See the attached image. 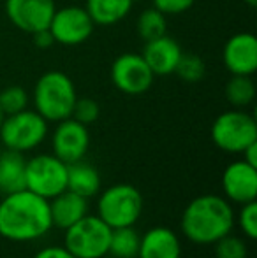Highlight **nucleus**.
I'll return each instance as SVG.
<instances>
[{
    "mask_svg": "<svg viewBox=\"0 0 257 258\" xmlns=\"http://www.w3.org/2000/svg\"><path fill=\"white\" fill-rule=\"evenodd\" d=\"M53 228L46 199L23 188L2 195L0 201V237L11 242H34Z\"/></svg>",
    "mask_w": 257,
    "mask_h": 258,
    "instance_id": "nucleus-1",
    "label": "nucleus"
},
{
    "mask_svg": "<svg viewBox=\"0 0 257 258\" xmlns=\"http://www.w3.org/2000/svg\"><path fill=\"white\" fill-rule=\"evenodd\" d=\"M234 207L222 195H199L183 209L180 228L190 242L213 246L234 228Z\"/></svg>",
    "mask_w": 257,
    "mask_h": 258,
    "instance_id": "nucleus-2",
    "label": "nucleus"
},
{
    "mask_svg": "<svg viewBox=\"0 0 257 258\" xmlns=\"http://www.w3.org/2000/svg\"><path fill=\"white\" fill-rule=\"evenodd\" d=\"M34 107L46 121H62L71 118L78 100L72 79L65 72L48 71L34 86Z\"/></svg>",
    "mask_w": 257,
    "mask_h": 258,
    "instance_id": "nucleus-3",
    "label": "nucleus"
},
{
    "mask_svg": "<svg viewBox=\"0 0 257 258\" xmlns=\"http://www.w3.org/2000/svg\"><path fill=\"white\" fill-rule=\"evenodd\" d=\"M143 207L141 191L132 184L120 183L99 191L97 216L111 228L134 227L143 214Z\"/></svg>",
    "mask_w": 257,
    "mask_h": 258,
    "instance_id": "nucleus-4",
    "label": "nucleus"
},
{
    "mask_svg": "<svg viewBox=\"0 0 257 258\" xmlns=\"http://www.w3.org/2000/svg\"><path fill=\"white\" fill-rule=\"evenodd\" d=\"M48 136V121L37 111L23 109L14 114L4 116L0 125L2 148L18 153H27L44 143Z\"/></svg>",
    "mask_w": 257,
    "mask_h": 258,
    "instance_id": "nucleus-5",
    "label": "nucleus"
},
{
    "mask_svg": "<svg viewBox=\"0 0 257 258\" xmlns=\"http://www.w3.org/2000/svg\"><path fill=\"white\" fill-rule=\"evenodd\" d=\"M212 141L226 153L241 155L245 148L257 143L255 118L243 109L222 112L212 125Z\"/></svg>",
    "mask_w": 257,
    "mask_h": 258,
    "instance_id": "nucleus-6",
    "label": "nucleus"
},
{
    "mask_svg": "<svg viewBox=\"0 0 257 258\" xmlns=\"http://www.w3.org/2000/svg\"><path fill=\"white\" fill-rule=\"evenodd\" d=\"M64 232V248L76 258H104L110 251L113 228L97 214H86Z\"/></svg>",
    "mask_w": 257,
    "mask_h": 258,
    "instance_id": "nucleus-7",
    "label": "nucleus"
},
{
    "mask_svg": "<svg viewBox=\"0 0 257 258\" xmlns=\"http://www.w3.org/2000/svg\"><path fill=\"white\" fill-rule=\"evenodd\" d=\"M25 188L46 201L57 197L67 190V163L53 153L32 156L25 165Z\"/></svg>",
    "mask_w": 257,
    "mask_h": 258,
    "instance_id": "nucleus-8",
    "label": "nucleus"
},
{
    "mask_svg": "<svg viewBox=\"0 0 257 258\" xmlns=\"http://www.w3.org/2000/svg\"><path fill=\"white\" fill-rule=\"evenodd\" d=\"M111 83L125 95H141L153 85V72L141 53H122L111 63Z\"/></svg>",
    "mask_w": 257,
    "mask_h": 258,
    "instance_id": "nucleus-9",
    "label": "nucleus"
},
{
    "mask_svg": "<svg viewBox=\"0 0 257 258\" xmlns=\"http://www.w3.org/2000/svg\"><path fill=\"white\" fill-rule=\"evenodd\" d=\"M93 27L95 23L85 7L67 6L55 11L48 28L55 37L57 44L79 46L92 37Z\"/></svg>",
    "mask_w": 257,
    "mask_h": 258,
    "instance_id": "nucleus-10",
    "label": "nucleus"
},
{
    "mask_svg": "<svg viewBox=\"0 0 257 258\" xmlns=\"http://www.w3.org/2000/svg\"><path fill=\"white\" fill-rule=\"evenodd\" d=\"M90 146L88 126L76 121L74 118H65L57 123L52 136V150L62 162L74 163L85 158Z\"/></svg>",
    "mask_w": 257,
    "mask_h": 258,
    "instance_id": "nucleus-11",
    "label": "nucleus"
},
{
    "mask_svg": "<svg viewBox=\"0 0 257 258\" xmlns=\"http://www.w3.org/2000/svg\"><path fill=\"white\" fill-rule=\"evenodd\" d=\"M220 186L222 197L231 204L243 206L247 202H254L257 199V167L245 160L231 162L224 169Z\"/></svg>",
    "mask_w": 257,
    "mask_h": 258,
    "instance_id": "nucleus-12",
    "label": "nucleus"
},
{
    "mask_svg": "<svg viewBox=\"0 0 257 258\" xmlns=\"http://www.w3.org/2000/svg\"><path fill=\"white\" fill-rule=\"evenodd\" d=\"M55 11V0H6L7 18L25 34L48 28Z\"/></svg>",
    "mask_w": 257,
    "mask_h": 258,
    "instance_id": "nucleus-13",
    "label": "nucleus"
},
{
    "mask_svg": "<svg viewBox=\"0 0 257 258\" xmlns=\"http://www.w3.org/2000/svg\"><path fill=\"white\" fill-rule=\"evenodd\" d=\"M222 61L231 76H254L257 71V37L250 32L234 34L224 44Z\"/></svg>",
    "mask_w": 257,
    "mask_h": 258,
    "instance_id": "nucleus-14",
    "label": "nucleus"
},
{
    "mask_svg": "<svg viewBox=\"0 0 257 258\" xmlns=\"http://www.w3.org/2000/svg\"><path fill=\"white\" fill-rule=\"evenodd\" d=\"M182 53V48L175 39L168 37V35H161V37L144 42L141 56L144 58L153 76L164 78V76L175 74L176 63H178Z\"/></svg>",
    "mask_w": 257,
    "mask_h": 258,
    "instance_id": "nucleus-15",
    "label": "nucleus"
},
{
    "mask_svg": "<svg viewBox=\"0 0 257 258\" xmlns=\"http://www.w3.org/2000/svg\"><path fill=\"white\" fill-rule=\"evenodd\" d=\"M137 258H182V242L175 230L153 227L141 235Z\"/></svg>",
    "mask_w": 257,
    "mask_h": 258,
    "instance_id": "nucleus-16",
    "label": "nucleus"
},
{
    "mask_svg": "<svg viewBox=\"0 0 257 258\" xmlns=\"http://www.w3.org/2000/svg\"><path fill=\"white\" fill-rule=\"evenodd\" d=\"M48 204L52 225L60 230H65L88 214V199L74 194L72 190H64L57 197L49 199Z\"/></svg>",
    "mask_w": 257,
    "mask_h": 258,
    "instance_id": "nucleus-17",
    "label": "nucleus"
},
{
    "mask_svg": "<svg viewBox=\"0 0 257 258\" xmlns=\"http://www.w3.org/2000/svg\"><path fill=\"white\" fill-rule=\"evenodd\" d=\"M100 186L102 181L99 170L88 162L79 160L67 165V190H72L85 199H92L99 195Z\"/></svg>",
    "mask_w": 257,
    "mask_h": 258,
    "instance_id": "nucleus-18",
    "label": "nucleus"
},
{
    "mask_svg": "<svg viewBox=\"0 0 257 258\" xmlns=\"http://www.w3.org/2000/svg\"><path fill=\"white\" fill-rule=\"evenodd\" d=\"M25 165L27 158L23 153L2 150L0 153V195H9L25 188Z\"/></svg>",
    "mask_w": 257,
    "mask_h": 258,
    "instance_id": "nucleus-19",
    "label": "nucleus"
},
{
    "mask_svg": "<svg viewBox=\"0 0 257 258\" xmlns=\"http://www.w3.org/2000/svg\"><path fill=\"white\" fill-rule=\"evenodd\" d=\"M132 6V0H86L85 9L95 25L110 27L124 20Z\"/></svg>",
    "mask_w": 257,
    "mask_h": 258,
    "instance_id": "nucleus-20",
    "label": "nucleus"
},
{
    "mask_svg": "<svg viewBox=\"0 0 257 258\" xmlns=\"http://www.w3.org/2000/svg\"><path fill=\"white\" fill-rule=\"evenodd\" d=\"M141 235L134 227L113 228L108 255L113 258H137Z\"/></svg>",
    "mask_w": 257,
    "mask_h": 258,
    "instance_id": "nucleus-21",
    "label": "nucleus"
},
{
    "mask_svg": "<svg viewBox=\"0 0 257 258\" xmlns=\"http://www.w3.org/2000/svg\"><path fill=\"white\" fill-rule=\"evenodd\" d=\"M224 93L233 107L245 109L255 100V83L252 76H231Z\"/></svg>",
    "mask_w": 257,
    "mask_h": 258,
    "instance_id": "nucleus-22",
    "label": "nucleus"
},
{
    "mask_svg": "<svg viewBox=\"0 0 257 258\" xmlns=\"http://www.w3.org/2000/svg\"><path fill=\"white\" fill-rule=\"evenodd\" d=\"M136 30H137V35H139L144 42L161 37V35H166V30H168L166 14H162L161 11H157L155 7L144 9L143 13L137 16Z\"/></svg>",
    "mask_w": 257,
    "mask_h": 258,
    "instance_id": "nucleus-23",
    "label": "nucleus"
},
{
    "mask_svg": "<svg viewBox=\"0 0 257 258\" xmlns=\"http://www.w3.org/2000/svg\"><path fill=\"white\" fill-rule=\"evenodd\" d=\"M175 74L182 81L187 83H197L204 78L206 74V63L202 58L195 53H182L178 63H176Z\"/></svg>",
    "mask_w": 257,
    "mask_h": 258,
    "instance_id": "nucleus-24",
    "label": "nucleus"
},
{
    "mask_svg": "<svg viewBox=\"0 0 257 258\" xmlns=\"http://www.w3.org/2000/svg\"><path fill=\"white\" fill-rule=\"evenodd\" d=\"M213 251H215V258H248L247 239L231 232L213 244Z\"/></svg>",
    "mask_w": 257,
    "mask_h": 258,
    "instance_id": "nucleus-25",
    "label": "nucleus"
},
{
    "mask_svg": "<svg viewBox=\"0 0 257 258\" xmlns=\"http://www.w3.org/2000/svg\"><path fill=\"white\" fill-rule=\"evenodd\" d=\"M28 93L23 86L11 85L0 92V109L4 114H14L28 107Z\"/></svg>",
    "mask_w": 257,
    "mask_h": 258,
    "instance_id": "nucleus-26",
    "label": "nucleus"
},
{
    "mask_svg": "<svg viewBox=\"0 0 257 258\" xmlns=\"http://www.w3.org/2000/svg\"><path fill=\"white\" fill-rule=\"evenodd\" d=\"M234 225L240 227L243 237L248 241L257 239V202H247L240 207L238 214H234Z\"/></svg>",
    "mask_w": 257,
    "mask_h": 258,
    "instance_id": "nucleus-27",
    "label": "nucleus"
},
{
    "mask_svg": "<svg viewBox=\"0 0 257 258\" xmlns=\"http://www.w3.org/2000/svg\"><path fill=\"white\" fill-rule=\"evenodd\" d=\"M99 114L100 107L93 99H78L74 104V109H72V118L86 126L95 123Z\"/></svg>",
    "mask_w": 257,
    "mask_h": 258,
    "instance_id": "nucleus-28",
    "label": "nucleus"
},
{
    "mask_svg": "<svg viewBox=\"0 0 257 258\" xmlns=\"http://www.w3.org/2000/svg\"><path fill=\"white\" fill-rule=\"evenodd\" d=\"M153 7L161 11L166 16H175V14H182L189 11L194 6L195 0H151Z\"/></svg>",
    "mask_w": 257,
    "mask_h": 258,
    "instance_id": "nucleus-29",
    "label": "nucleus"
},
{
    "mask_svg": "<svg viewBox=\"0 0 257 258\" xmlns=\"http://www.w3.org/2000/svg\"><path fill=\"white\" fill-rule=\"evenodd\" d=\"M34 258H76L69 249L64 246H46V248L39 249L34 255Z\"/></svg>",
    "mask_w": 257,
    "mask_h": 258,
    "instance_id": "nucleus-30",
    "label": "nucleus"
},
{
    "mask_svg": "<svg viewBox=\"0 0 257 258\" xmlns=\"http://www.w3.org/2000/svg\"><path fill=\"white\" fill-rule=\"evenodd\" d=\"M32 37H34V42H35V46H37L39 49H49L53 44H57L55 37H53V34L49 32V28L34 32V34H32Z\"/></svg>",
    "mask_w": 257,
    "mask_h": 258,
    "instance_id": "nucleus-31",
    "label": "nucleus"
},
{
    "mask_svg": "<svg viewBox=\"0 0 257 258\" xmlns=\"http://www.w3.org/2000/svg\"><path fill=\"white\" fill-rule=\"evenodd\" d=\"M241 156H243L241 160H245L247 163H250V165L257 167V143L250 144L248 148H245L243 153H241Z\"/></svg>",
    "mask_w": 257,
    "mask_h": 258,
    "instance_id": "nucleus-32",
    "label": "nucleus"
},
{
    "mask_svg": "<svg viewBox=\"0 0 257 258\" xmlns=\"http://www.w3.org/2000/svg\"><path fill=\"white\" fill-rule=\"evenodd\" d=\"M245 4H247L248 7H255L257 6V0H243Z\"/></svg>",
    "mask_w": 257,
    "mask_h": 258,
    "instance_id": "nucleus-33",
    "label": "nucleus"
},
{
    "mask_svg": "<svg viewBox=\"0 0 257 258\" xmlns=\"http://www.w3.org/2000/svg\"><path fill=\"white\" fill-rule=\"evenodd\" d=\"M4 116H6V114H4L2 109H0V125H2V121H4Z\"/></svg>",
    "mask_w": 257,
    "mask_h": 258,
    "instance_id": "nucleus-34",
    "label": "nucleus"
},
{
    "mask_svg": "<svg viewBox=\"0 0 257 258\" xmlns=\"http://www.w3.org/2000/svg\"><path fill=\"white\" fill-rule=\"evenodd\" d=\"M2 150H4V148H2V144H0V153H2Z\"/></svg>",
    "mask_w": 257,
    "mask_h": 258,
    "instance_id": "nucleus-35",
    "label": "nucleus"
},
{
    "mask_svg": "<svg viewBox=\"0 0 257 258\" xmlns=\"http://www.w3.org/2000/svg\"><path fill=\"white\" fill-rule=\"evenodd\" d=\"M132 2H139V0H132Z\"/></svg>",
    "mask_w": 257,
    "mask_h": 258,
    "instance_id": "nucleus-36",
    "label": "nucleus"
}]
</instances>
